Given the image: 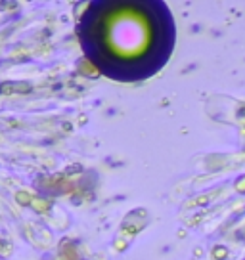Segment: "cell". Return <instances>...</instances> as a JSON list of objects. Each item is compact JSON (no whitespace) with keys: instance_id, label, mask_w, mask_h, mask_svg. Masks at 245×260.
Segmentation results:
<instances>
[{"instance_id":"1","label":"cell","mask_w":245,"mask_h":260,"mask_svg":"<svg viewBox=\"0 0 245 260\" xmlns=\"http://www.w3.org/2000/svg\"><path fill=\"white\" fill-rule=\"evenodd\" d=\"M87 59L109 79L144 81L165 67L174 48L176 27L165 2L96 0L79 21Z\"/></svg>"}]
</instances>
